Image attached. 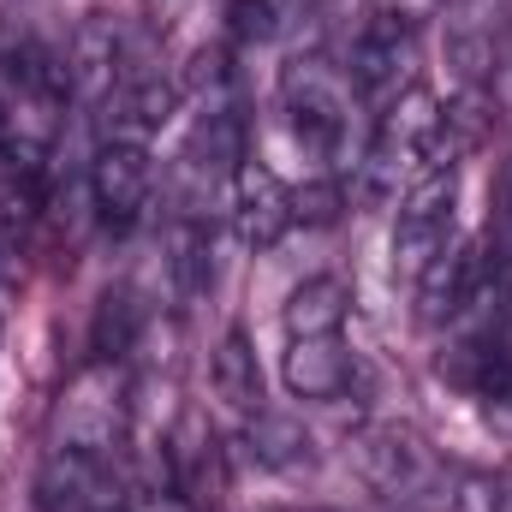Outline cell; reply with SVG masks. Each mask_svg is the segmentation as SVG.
<instances>
[{"mask_svg":"<svg viewBox=\"0 0 512 512\" xmlns=\"http://www.w3.org/2000/svg\"><path fill=\"white\" fill-rule=\"evenodd\" d=\"M358 477L387 495L393 507H411V512H447L453 507V477L447 465L435 459V447L399 423H364L352 441H346Z\"/></svg>","mask_w":512,"mask_h":512,"instance_id":"obj_1","label":"cell"},{"mask_svg":"<svg viewBox=\"0 0 512 512\" xmlns=\"http://www.w3.org/2000/svg\"><path fill=\"white\" fill-rule=\"evenodd\" d=\"M441 126H447V114H441V102H435L423 84L399 90V96L382 108L376 137H370V149H364V179H358L364 203H387V197L399 191V179L417 173V167L435 155Z\"/></svg>","mask_w":512,"mask_h":512,"instance_id":"obj_2","label":"cell"},{"mask_svg":"<svg viewBox=\"0 0 512 512\" xmlns=\"http://www.w3.org/2000/svg\"><path fill=\"white\" fill-rule=\"evenodd\" d=\"M280 108H286V126L304 149L316 155H340L346 131H352V78L328 60H292L286 78H280Z\"/></svg>","mask_w":512,"mask_h":512,"instance_id":"obj_3","label":"cell"},{"mask_svg":"<svg viewBox=\"0 0 512 512\" xmlns=\"http://www.w3.org/2000/svg\"><path fill=\"white\" fill-rule=\"evenodd\" d=\"M126 376H120V364H90V370H78L72 387H66V399H60V411H54V447H78V453H114L120 441H126Z\"/></svg>","mask_w":512,"mask_h":512,"instance_id":"obj_4","label":"cell"},{"mask_svg":"<svg viewBox=\"0 0 512 512\" xmlns=\"http://www.w3.org/2000/svg\"><path fill=\"white\" fill-rule=\"evenodd\" d=\"M453 215H459V173L453 167L417 173V185L399 197V215H393V268L405 280H417L429 256L453 239Z\"/></svg>","mask_w":512,"mask_h":512,"instance_id":"obj_5","label":"cell"},{"mask_svg":"<svg viewBox=\"0 0 512 512\" xmlns=\"http://www.w3.org/2000/svg\"><path fill=\"white\" fill-rule=\"evenodd\" d=\"M417 72V30L405 12H376L358 24L352 36V90L393 102L399 90H411Z\"/></svg>","mask_w":512,"mask_h":512,"instance_id":"obj_6","label":"cell"},{"mask_svg":"<svg viewBox=\"0 0 512 512\" xmlns=\"http://www.w3.org/2000/svg\"><path fill=\"white\" fill-rule=\"evenodd\" d=\"M149 191H155V167H149V149L143 143H102L96 161H90V203H96V221L126 233L137 227V215L149 209Z\"/></svg>","mask_w":512,"mask_h":512,"instance_id":"obj_7","label":"cell"},{"mask_svg":"<svg viewBox=\"0 0 512 512\" xmlns=\"http://www.w3.org/2000/svg\"><path fill=\"white\" fill-rule=\"evenodd\" d=\"M60 66H66V96L102 108V102L126 84V36H120V24L102 18V12H90V18L72 30Z\"/></svg>","mask_w":512,"mask_h":512,"instance_id":"obj_8","label":"cell"},{"mask_svg":"<svg viewBox=\"0 0 512 512\" xmlns=\"http://www.w3.org/2000/svg\"><path fill=\"white\" fill-rule=\"evenodd\" d=\"M48 512H120V483L108 471L102 453H78V447H54V459L42 465L36 483Z\"/></svg>","mask_w":512,"mask_h":512,"instance_id":"obj_9","label":"cell"},{"mask_svg":"<svg viewBox=\"0 0 512 512\" xmlns=\"http://www.w3.org/2000/svg\"><path fill=\"white\" fill-rule=\"evenodd\" d=\"M477 286H483V245H453L447 239L429 256V268L417 274V316L429 328H453L471 310Z\"/></svg>","mask_w":512,"mask_h":512,"instance_id":"obj_10","label":"cell"},{"mask_svg":"<svg viewBox=\"0 0 512 512\" xmlns=\"http://www.w3.org/2000/svg\"><path fill=\"white\" fill-rule=\"evenodd\" d=\"M233 227H239V239L251 251H274L286 239V227H292V191H286V179L274 167L251 161V155L233 173Z\"/></svg>","mask_w":512,"mask_h":512,"instance_id":"obj_11","label":"cell"},{"mask_svg":"<svg viewBox=\"0 0 512 512\" xmlns=\"http://www.w3.org/2000/svg\"><path fill=\"white\" fill-rule=\"evenodd\" d=\"M179 90L167 78H126L108 102H102V143H143L173 120Z\"/></svg>","mask_w":512,"mask_h":512,"instance_id":"obj_12","label":"cell"},{"mask_svg":"<svg viewBox=\"0 0 512 512\" xmlns=\"http://www.w3.org/2000/svg\"><path fill=\"white\" fill-rule=\"evenodd\" d=\"M280 376L298 399H340L352 387V352L340 334L328 340H286V358H280Z\"/></svg>","mask_w":512,"mask_h":512,"instance_id":"obj_13","label":"cell"},{"mask_svg":"<svg viewBox=\"0 0 512 512\" xmlns=\"http://www.w3.org/2000/svg\"><path fill=\"white\" fill-rule=\"evenodd\" d=\"M346 310H352L346 280H334V274H310L304 286H292L280 322H286V340H328V334L346 328Z\"/></svg>","mask_w":512,"mask_h":512,"instance_id":"obj_14","label":"cell"},{"mask_svg":"<svg viewBox=\"0 0 512 512\" xmlns=\"http://www.w3.org/2000/svg\"><path fill=\"white\" fill-rule=\"evenodd\" d=\"M245 447H251V459L262 471H280V477H298V471L316 465V447H310L304 423L298 417H280V411H251Z\"/></svg>","mask_w":512,"mask_h":512,"instance_id":"obj_15","label":"cell"},{"mask_svg":"<svg viewBox=\"0 0 512 512\" xmlns=\"http://www.w3.org/2000/svg\"><path fill=\"white\" fill-rule=\"evenodd\" d=\"M137 328H143V310L131 298V286H108L96 298V322H90V346L102 364H120L131 346H137Z\"/></svg>","mask_w":512,"mask_h":512,"instance_id":"obj_16","label":"cell"},{"mask_svg":"<svg viewBox=\"0 0 512 512\" xmlns=\"http://www.w3.org/2000/svg\"><path fill=\"white\" fill-rule=\"evenodd\" d=\"M215 393L233 405V411H262V370H256V352H251V340L245 334H227L221 346H215Z\"/></svg>","mask_w":512,"mask_h":512,"instance_id":"obj_17","label":"cell"},{"mask_svg":"<svg viewBox=\"0 0 512 512\" xmlns=\"http://www.w3.org/2000/svg\"><path fill=\"white\" fill-rule=\"evenodd\" d=\"M167 274H173V286L191 298V292H203L209 280H215V262H209V227L197 221V215H179L173 221V233H167Z\"/></svg>","mask_w":512,"mask_h":512,"instance_id":"obj_18","label":"cell"},{"mask_svg":"<svg viewBox=\"0 0 512 512\" xmlns=\"http://www.w3.org/2000/svg\"><path fill=\"white\" fill-rule=\"evenodd\" d=\"M340 209H346V191L334 179H316V185L292 191V221H304V227H334Z\"/></svg>","mask_w":512,"mask_h":512,"instance_id":"obj_19","label":"cell"},{"mask_svg":"<svg viewBox=\"0 0 512 512\" xmlns=\"http://www.w3.org/2000/svg\"><path fill=\"white\" fill-rule=\"evenodd\" d=\"M227 30L239 42H268L280 30V6L274 0H227Z\"/></svg>","mask_w":512,"mask_h":512,"instance_id":"obj_20","label":"cell"},{"mask_svg":"<svg viewBox=\"0 0 512 512\" xmlns=\"http://www.w3.org/2000/svg\"><path fill=\"white\" fill-rule=\"evenodd\" d=\"M495 239H501V245H512V161H507V173H501V209H495Z\"/></svg>","mask_w":512,"mask_h":512,"instance_id":"obj_21","label":"cell"},{"mask_svg":"<svg viewBox=\"0 0 512 512\" xmlns=\"http://www.w3.org/2000/svg\"><path fill=\"white\" fill-rule=\"evenodd\" d=\"M137 512H191V507H185V501H173V495H149Z\"/></svg>","mask_w":512,"mask_h":512,"instance_id":"obj_22","label":"cell"},{"mask_svg":"<svg viewBox=\"0 0 512 512\" xmlns=\"http://www.w3.org/2000/svg\"><path fill=\"white\" fill-rule=\"evenodd\" d=\"M6 143H12V108L0 102V155H6Z\"/></svg>","mask_w":512,"mask_h":512,"instance_id":"obj_23","label":"cell"},{"mask_svg":"<svg viewBox=\"0 0 512 512\" xmlns=\"http://www.w3.org/2000/svg\"><path fill=\"white\" fill-rule=\"evenodd\" d=\"M286 512H298V507H286Z\"/></svg>","mask_w":512,"mask_h":512,"instance_id":"obj_24","label":"cell"}]
</instances>
